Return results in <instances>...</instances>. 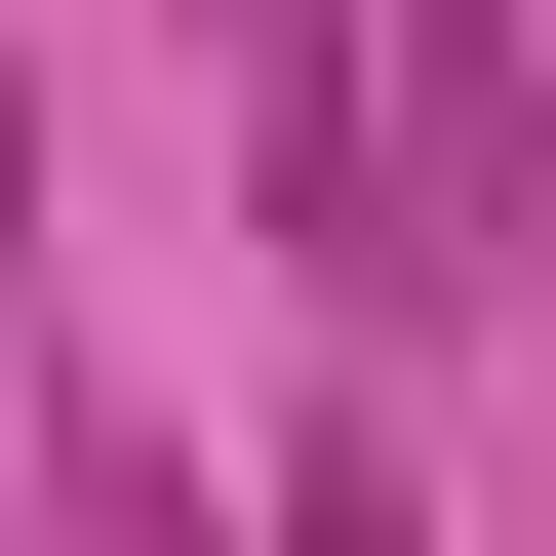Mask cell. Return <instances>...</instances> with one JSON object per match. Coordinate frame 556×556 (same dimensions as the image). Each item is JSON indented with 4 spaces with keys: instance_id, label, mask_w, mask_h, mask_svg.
<instances>
[{
    "instance_id": "obj_2",
    "label": "cell",
    "mask_w": 556,
    "mask_h": 556,
    "mask_svg": "<svg viewBox=\"0 0 556 556\" xmlns=\"http://www.w3.org/2000/svg\"><path fill=\"white\" fill-rule=\"evenodd\" d=\"M239 119H278V239H318V318H397V119H358V0H239Z\"/></svg>"
},
{
    "instance_id": "obj_3",
    "label": "cell",
    "mask_w": 556,
    "mask_h": 556,
    "mask_svg": "<svg viewBox=\"0 0 556 556\" xmlns=\"http://www.w3.org/2000/svg\"><path fill=\"white\" fill-rule=\"evenodd\" d=\"M0 397H40V80H0Z\"/></svg>"
},
{
    "instance_id": "obj_1",
    "label": "cell",
    "mask_w": 556,
    "mask_h": 556,
    "mask_svg": "<svg viewBox=\"0 0 556 556\" xmlns=\"http://www.w3.org/2000/svg\"><path fill=\"white\" fill-rule=\"evenodd\" d=\"M358 119H397V318H517V239H556V40H517V0H358Z\"/></svg>"
}]
</instances>
